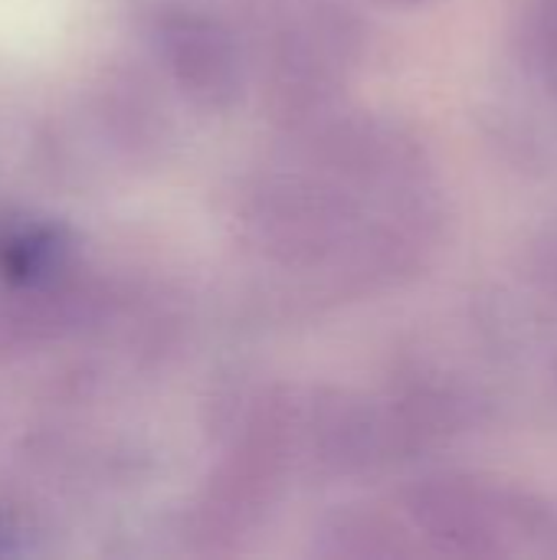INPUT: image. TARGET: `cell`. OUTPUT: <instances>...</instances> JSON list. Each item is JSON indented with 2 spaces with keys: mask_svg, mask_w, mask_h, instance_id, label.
<instances>
[{
  "mask_svg": "<svg viewBox=\"0 0 557 560\" xmlns=\"http://www.w3.org/2000/svg\"><path fill=\"white\" fill-rule=\"evenodd\" d=\"M423 535L460 558L548 555L555 505L535 489L489 476H443L414 492Z\"/></svg>",
  "mask_w": 557,
  "mask_h": 560,
  "instance_id": "cell-1",
  "label": "cell"
},
{
  "mask_svg": "<svg viewBox=\"0 0 557 560\" xmlns=\"http://www.w3.org/2000/svg\"><path fill=\"white\" fill-rule=\"evenodd\" d=\"M512 56L522 75L557 102V0H519Z\"/></svg>",
  "mask_w": 557,
  "mask_h": 560,
  "instance_id": "cell-2",
  "label": "cell"
},
{
  "mask_svg": "<svg viewBox=\"0 0 557 560\" xmlns=\"http://www.w3.org/2000/svg\"><path fill=\"white\" fill-rule=\"evenodd\" d=\"M59 233L49 226H23L0 240V272L13 282L46 276L59 256Z\"/></svg>",
  "mask_w": 557,
  "mask_h": 560,
  "instance_id": "cell-3",
  "label": "cell"
},
{
  "mask_svg": "<svg viewBox=\"0 0 557 560\" xmlns=\"http://www.w3.org/2000/svg\"><path fill=\"white\" fill-rule=\"evenodd\" d=\"M532 276L557 302V220L548 230H542L538 243L532 246Z\"/></svg>",
  "mask_w": 557,
  "mask_h": 560,
  "instance_id": "cell-4",
  "label": "cell"
},
{
  "mask_svg": "<svg viewBox=\"0 0 557 560\" xmlns=\"http://www.w3.org/2000/svg\"><path fill=\"white\" fill-rule=\"evenodd\" d=\"M548 555L557 558V509H555V522H552V538H548Z\"/></svg>",
  "mask_w": 557,
  "mask_h": 560,
  "instance_id": "cell-5",
  "label": "cell"
},
{
  "mask_svg": "<svg viewBox=\"0 0 557 560\" xmlns=\"http://www.w3.org/2000/svg\"><path fill=\"white\" fill-rule=\"evenodd\" d=\"M404 3H427V0H404Z\"/></svg>",
  "mask_w": 557,
  "mask_h": 560,
  "instance_id": "cell-6",
  "label": "cell"
},
{
  "mask_svg": "<svg viewBox=\"0 0 557 560\" xmlns=\"http://www.w3.org/2000/svg\"><path fill=\"white\" fill-rule=\"evenodd\" d=\"M555 384H557V361H555Z\"/></svg>",
  "mask_w": 557,
  "mask_h": 560,
  "instance_id": "cell-7",
  "label": "cell"
}]
</instances>
